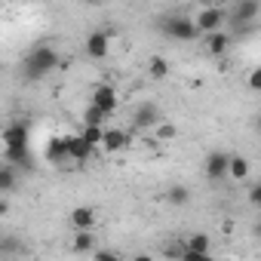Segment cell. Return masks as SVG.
<instances>
[{"mask_svg":"<svg viewBox=\"0 0 261 261\" xmlns=\"http://www.w3.org/2000/svg\"><path fill=\"white\" fill-rule=\"evenodd\" d=\"M101 148H105L108 154H120L123 148H129V136L123 133V129H105V142H101Z\"/></svg>","mask_w":261,"mask_h":261,"instance_id":"obj_12","label":"cell"},{"mask_svg":"<svg viewBox=\"0 0 261 261\" xmlns=\"http://www.w3.org/2000/svg\"><path fill=\"white\" fill-rule=\"evenodd\" d=\"M230 13V22L233 25H246V22H255L258 13H261V0H237Z\"/></svg>","mask_w":261,"mask_h":261,"instance_id":"obj_5","label":"cell"},{"mask_svg":"<svg viewBox=\"0 0 261 261\" xmlns=\"http://www.w3.org/2000/svg\"><path fill=\"white\" fill-rule=\"evenodd\" d=\"M80 136H83L89 145L101 148V142H105V126H83V129H80Z\"/></svg>","mask_w":261,"mask_h":261,"instance_id":"obj_18","label":"cell"},{"mask_svg":"<svg viewBox=\"0 0 261 261\" xmlns=\"http://www.w3.org/2000/svg\"><path fill=\"white\" fill-rule=\"evenodd\" d=\"M95 221H98V215H95L92 206H77V209L71 212V227H74V230H92Z\"/></svg>","mask_w":261,"mask_h":261,"instance_id":"obj_8","label":"cell"},{"mask_svg":"<svg viewBox=\"0 0 261 261\" xmlns=\"http://www.w3.org/2000/svg\"><path fill=\"white\" fill-rule=\"evenodd\" d=\"M56 68H59V53L53 46H46V43L43 46H34L25 56V74H28V80H40V77H46Z\"/></svg>","mask_w":261,"mask_h":261,"instance_id":"obj_1","label":"cell"},{"mask_svg":"<svg viewBox=\"0 0 261 261\" xmlns=\"http://www.w3.org/2000/svg\"><path fill=\"white\" fill-rule=\"evenodd\" d=\"M227 169H230V154H224V151H209V154H206L203 172H206L209 181H221V178L227 175Z\"/></svg>","mask_w":261,"mask_h":261,"instance_id":"obj_4","label":"cell"},{"mask_svg":"<svg viewBox=\"0 0 261 261\" xmlns=\"http://www.w3.org/2000/svg\"><path fill=\"white\" fill-rule=\"evenodd\" d=\"M169 71H172V68H169V62H166V59H160V56H157V59H151V65H148V74H151L154 80H166V77H169Z\"/></svg>","mask_w":261,"mask_h":261,"instance_id":"obj_17","label":"cell"},{"mask_svg":"<svg viewBox=\"0 0 261 261\" xmlns=\"http://www.w3.org/2000/svg\"><path fill=\"white\" fill-rule=\"evenodd\" d=\"M28 145V126L25 123H10L4 129V148H22Z\"/></svg>","mask_w":261,"mask_h":261,"instance_id":"obj_9","label":"cell"},{"mask_svg":"<svg viewBox=\"0 0 261 261\" xmlns=\"http://www.w3.org/2000/svg\"><path fill=\"white\" fill-rule=\"evenodd\" d=\"M92 101H95L98 108H105L108 114H114V111H117V89L108 86V83H98L95 92H92Z\"/></svg>","mask_w":261,"mask_h":261,"instance_id":"obj_10","label":"cell"},{"mask_svg":"<svg viewBox=\"0 0 261 261\" xmlns=\"http://www.w3.org/2000/svg\"><path fill=\"white\" fill-rule=\"evenodd\" d=\"M92 246H95L92 230H77V237H74V252H92Z\"/></svg>","mask_w":261,"mask_h":261,"instance_id":"obj_19","label":"cell"},{"mask_svg":"<svg viewBox=\"0 0 261 261\" xmlns=\"http://www.w3.org/2000/svg\"><path fill=\"white\" fill-rule=\"evenodd\" d=\"M157 120H160L157 117V108L148 105V108H139V114H136L133 123H136V129H151V126H157Z\"/></svg>","mask_w":261,"mask_h":261,"instance_id":"obj_16","label":"cell"},{"mask_svg":"<svg viewBox=\"0 0 261 261\" xmlns=\"http://www.w3.org/2000/svg\"><path fill=\"white\" fill-rule=\"evenodd\" d=\"M206 255H209V237L206 233H191L188 237V255H185V261H200Z\"/></svg>","mask_w":261,"mask_h":261,"instance_id":"obj_11","label":"cell"},{"mask_svg":"<svg viewBox=\"0 0 261 261\" xmlns=\"http://www.w3.org/2000/svg\"><path fill=\"white\" fill-rule=\"evenodd\" d=\"M108 49H111V34H108V31H92V34L86 37V56H89V59L101 62V59L108 56Z\"/></svg>","mask_w":261,"mask_h":261,"instance_id":"obj_7","label":"cell"},{"mask_svg":"<svg viewBox=\"0 0 261 261\" xmlns=\"http://www.w3.org/2000/svg\"><path fill=\"white\" fill-rule=\"evenodd\" d=\"M86 7H98V4H105V0H83Z\"/></svg>","mask_w":261,"mask_h":261,"instance_id":"obj_27","label":"cell"},{"mask_svg":"<svg viewBox=\"0 0 261 261\" xmlns=\"http://www.w3.org/2000/svg\"><path fill=\"white\" fill-rule=\"evenodd\" d=\"M246 86H249L252 92H261V65H255V68H252V74L246 77Z\"/></svg>","mask_w":261,"mask_h":261,"instance_id":"obj_23","label":"cell"},{"mask_svg":"<svg viewBox=\"0 0 261 261\" xmlns=\"http://www.w3.org/2000/svg\"><path fill=\"white\" fill-rule=\"evenodd\" d=\"M4 160L7 163H28V145H22V148H4Z\"/></svg>","mask_w":261,"mask_h":261,"instance_id":"obj_20","label":"cell"},{"mask_svg":"<svg viewBox=\"0 0 261 261\" xmlns=\"http://www.w3.org/2000/svg\"><path fill=\"white\" fill-rule=\"evenodd\" d=\"M108 117H111V114H108L105 108H98L95 101H89V108L83 111V126H105Z\"/></svg>","mask_w":261,"mask_h":261,"instance_id":"obj_15","label":"cell"},{"mask_svg":"<svg viewBox=\"0 0 261 261\" xmlns=\"http://www.w3.org/2000/svg\"><path fill=\"white\" fill-rule=\"evenodd\" d=\"M203 40H206V53H209V56H224L227 46H230V37H227L224 31H212V34H206Z\"/></svg>","mask_w":261,"mask_h":261,"instance_id":"obj_13","label":"cell"},{"mask_svg":"<svg viewBox=\"0 0 261 261\" xmlns=\"http://www.w3.org/2000/svg\"><path fill=\"white\" fill-rule=\"evenodd\" d=\"M194 22H197L200 34H212V31H221V28L230 22V13H227L224 7H203Z\"/></svg>","mask_w":261,"mask_h":261,"instance_id":"obj_2","label":"cell"},{"mask_svg":"<svg viewBox=\"0 0 261 261\" xmlns=\"http://www.w3.org/2000/svg\"><path fill=\"white\" fill-rule=\"evenodd\" d=\"M16 185V172H13V163H4V169H0V191L10 194Z\"/></svg>","mask_w":261,"mask_h":261,"instance_id":"obj_21","label":"cell"},{"mask_svg":"<svg viewBox=\"0 0 261 261\" xmlns=\"http://www.w3.org/2000/svg\"><path fill=\"white\" fill-rule=\"evenodd\" d=\"M175 136H178V129H175L172 123H163V126L157 129V142H172Z\"/></svg>","mask_w":261,"mask_h":261,"instance_id":"obj_22","label":"cell"},{"mask_svg":"<svg viewBox=\"0 0 261 261\" xmlns=\"http://www.w3.org/2000/svg\"><path fill=\"white\" fill-rule=\"evenodd\" d=\"M258 233H261V224H258Z\"/></svg>","mask_w":261,"mask_h":261,"instance_id":"obj_29","label":"cell"},{"mask_svg":"<svg viewBox=\"0 0 261 261\" xmlns=\"http://www.w3.org/2000/svg\"><path fill=\"white\" fill-rule=\"evenodd\" d=\"M169 203H175V206H181V203H188V188H172L169 191Z\"/></svg>","mask_w":261,"mask_h":261,"instance_id":"obj_24","label":"cell"},{"mask_svg":"<svg viewBox=\"0 0 261 261\" xmlns=\"http://www.w3.org/2000/svg\"><path fill=\"white\" fill-rule=\"evenodd\" d=\"M249 203H252V206H261V185L249 188Z\"/></svg>","mask_w":261,"mask_h":261,"instance_id":"obj_25","label":"cell"},{"mask_svg":"<svg viewBox=\"0 0 261 261\" xmlns=\"http://www.w3.org/2000/svg\"><path fill=\"white\" fill-rule=\"evenodd\" d=\"M163 31H166L172 40H181V43L197 40V34H200L197 22H194L191 16H169V19L163 22Z\"/></svg>","mask_w":261,"mask_h":261,"instance_id":"obj_3","label":"cell"},{"mask_svg":"<svg viewBox=\"0 0 261 261\" xmlns=\"http://www.w3.org/2000/svg\"><path fill=\"white\" fill-rule=\"evenodd\" d=\"M249 172H252V163H249L246 157H240V154H230L227 178H230V181H246V178H249Z\"/></svg>","mask_w":261,"mask_h":261,"instance_id":"obj_14","label":"cell"},{"mask_svg":"<svg viewBox=\"0 0 261 261\" xmlns=\"http://www.w3.org/2000/svg\"><path fill=\"white\" fill-rule=\"evenodd\" d=\"M255 126H258V133H261V114H258V123H255Z\"/></svg>","mask_w":261,"mask_h":261,"instance_id":"obj_28","label":"cell"},{"mask_svg":"<svg viewBox=\"0 0 261 261\" xmlns=\"http://www.w3.org/2000/svg\"><path fill=\"white\" fill-rule=\"evenodd\" d=\"M65 139H68V154H71L80 166H83V163H89V160L98 154V148H95V145H89L80 133H77V136H65Z\"/></svg>","mask_w":261,"mask_h":261,"instance_id":"obj_6","label":"cell"},{"mask_svg":"<svg viewBox=\"0 0 261 261\" xmlns=\"http://www.w3.org/2000/svg\"><path fill=\"white\" fill-rule=\"evenodd\" d=\"M95 258H98V261H114V258H117V252H105V249H95Z\"/></svg>","mask_w":261,"mask_h":261,"instance_id":"obj_26","label":"cell"}]
</instances>
